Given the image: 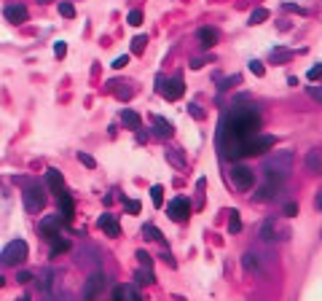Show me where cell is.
I'll return each instance as SVG.
<instances>
[{"label":"cell","instance_id":"obj_35","mask_svg":"<svg viewBox=\"0 0 322 301\" xmlns=\"http://www.w3.org/2000/svg\"><path fill=\"white\" fill-rule=\"evenodd\" d=\"M78 162L83 164V167H89V169H94V167H97V162H94V159L89 156V153H83V151L78 153Z\"/></svg>","mask_w":322,"mask_h":301},{"label":"cell","instance_id":"obj_26","mask_svg":"<svg viewBox=\"0 0 322 301\" xmlns=\"http://www.w3.org/2000/svg\"><path fill=\"white\" fill-rule=\"evenodd\" d=\"M228 231H231V234H239L242 231V218H239L237 210H228Z\"/></svg>","mask_w":322,"mask_h":301},{"label":"cell","instance_id":"obj_10","mask_svg":"<svg viewBox=\"0 0 322 301\" xmlns=\"http://www.w3.org/2000/svg\"><path fill=\"white\" fill-rule=\"evenodd\" d=\"M242 266H244L250 274H255V277H266V258H261L255 250H250V253H244L242 255Z\"/></svg>","mask_w":322,"mask_h":301},{"label":"cell","instance_id":"obj_19","mask_svg":"<svg viewBox=\"0 0 322 301\" xmlns=\"http://www.w3.org/2000/svg\"><path fill=\"white\" fill-rule=\"evenodd\" d=\"M196 38H199V43H201L204 49H212V46L217 43V38H220V35H217L215 27H199Z\"/></svg>","mask_w":322,"mask_h":301},{"label":"cell","instance_id":"obj_42","mask_svg":"<svg viewBox=\"0 0 322 301\" xmlns=\"http://www.w3.org/2000/svg\"><path fill=\"white\" fill-rule=\"evenodd\" d=\"M126 65H129V56H126V54H124V56H118V59L113 62V67H116V70H121V67H126Z\"/></svg>","mask_w":322,"mask_h":301},{"label":"cell","instance_id":"obj_3","mask_svg":"<svg viewBox=\"0 0 322 301\" xmlns=\"http://www.w3.org/2000/svg\"><path fill=\"white\" fill-rule=\"evenodd\" d=\"M261 240H266V242H287L290 240V226L285 223V220H279V218H268V220H263L261 223Z\"/></svg>","mask_w":322,"mask_h":301},{"label":"cell","instance_id":"obj_44","mask_svg":"<svg viewBox=\"0 0 322 301\" xmlns=\"http://www.w3.org/2000/svg\"><path fill=\"white\" fill-rule=\"evenodd\" d=\"M16 280H19V282H30L32 274H30V272H19V277H16Z\"/></svg>","mask_w":322,"mask_h":301},{"label":"cell","instance_id":"obj_48","mask_svg":"<svg viewBox=\"0 0 322 301\" xmlns=\"http://www.w3.org/2000/svg\"><path fill=\"white\" fill-rule=\"evenodd\" d=\"M5 285V280H3V274H0V288H3Z\"/></svg>","mask_w":322,"mask_h":301},{"label":"cell","instance_id":"obj_30","mask_svg":"<svg viewBox=\"0 0 322 301\" xmlns=\"http://www.w3.org/2000/svg\"><path fill=\"white\" fill-rule=\"evenodd\" d=\"M142 234H145V240H161V231H159L153 223H145V226H142Z\"/></svg>","mask_w":322,"mask_h":301},{"label":"cell","instance_id":"obj_33","mask_svg":"<svg viewBox=\"0 0 322 301\" xmlns=\"http://www.w3.org/2000/svg\"><path fill=\"white\" fill-rule=\"evenodd\" d=\"M59 14L65 16V19H73V16H76V5L73 3H59Z\"/></svg>","mask_w":322,"mask_h":301},{"label":"cell","instance_id":"obj_11","mask_svg":"<svg viewBox=\"0 0 322 301\" xmlns=\"http://www.w3.org/2000/svg\"><path fill=\"white\" fill-rule=\"evenodd\" d=\"M102 291H105V277L97 272V274H91L83 285V301H97Z\"/></svg>","mask_w":322,"mask_h":301},{"label":"cell","instance_id":"obj_24","mask_svg":"<svg viewBox=\"0 0 322 301\" xmlns=\"http://www.w3.org/2000/svg\"><path fill=\"white\" fill-rule=\"evenodd\" d=\"M70 247H73V242H70V240H65V237H56V240H54V245H51V258H54V255L67 253Z\"/></svg>","mask_w":322,"mask_h":301},{"label":"cell","instance_id":"obj_34","mask_svg":"<svg viewBox=\"0 0 322 301\" xmlns=\"http://www.w3.org/2000/svg\"><path fill=\"white\" fill-rule=\"evenodd\" d=\"M250 73H252V76H258V78H261L263 73H266V67H263V62H261V59H252V62H250Z\"/></svg>","mask_w":322,"mask_h":301},{"label":"cell","instance_id":"obj_32","mask_svg":"<svg viewBox=\"0 0 322 301\" xmlns=\"http://www.w3.org/2000/svg\"><path fill=\"white\" fill-rule=\"evenodd\" d=\"M166 159H169V162L175 164V167H180V169L186 167V159H183V156H180V153H177V151H166Z\"/></svg>","mask_w":322,"mask_h":301},{"label":"cell","instance_id":"obj_14","mask_svg":"<svg viewBox=\"0 0 322 301\" xmlns=\"http://www.w3.org/2000/svg\"><path fill=\"white\" fill-rule=\"evenodd\" d=\"M97 226H100L107 237H118L121 234V223H118L116 215H100V218H97Z\"/></svg>","mask_w":322,"mask_h":301},{"label":"cell","instance_id":"obj_8","mask_svg":"<svg viewBox=\"0 0 322 301\" xmlns=\"http://www.w3.org/2000/svg\"><path fill=\"white\" fill-rule=\"evenodd\" d=\"M166 215H169L175 223H186V220L191 218V199H186V196L172 199L169 207H166Z\"/></svg>","mask_w":322,"mask_h":301},{"label":"cell","instance_id":"obj_17","mask_svg":"<svg viewBox=\"0 0 322 301\" xmlns=\"http://www.w3.org/2000/svg\"><path fill=\"white\" fill-rule=\"evenodd\" d=\"M59 210H62V220L70 223L73 215H76V202H73V196L67 194V191H62L59 194Z\"/></svg>","mask_w":322,"mask_h":301},{"label":"cell","instance_id":"obj_36","mask_svg":"<svg viewBox=\"0 0 322 301\" xmlns=\"http://www.w3.org/2000/svg\"><path fill=\"white\" fill-rule=\"evenodd\" d=\"M54 54H56V59H65V54H67V43H65V41H56V43H54Z\"/></svg>","mask_w":322,"mask_h":301},{"label":"cell","instance_id":"obj_21","mask_svg":"<svg viewBox=\"0 0 322 301\" xmlns=\"http://www.w3.org/2000/svg\"><path fill=\"white\" fill-rule=\"evenodd\" d=\"M287 59H293V51L290 49H274V51H268V65H279V62H287Z\"/></svg>","mask_w":322,"mask_h":301},{"label":"cell","instance_id":"obj_4","mask_svg":"<svg viewBox=\"0 0 322 301\" xmlns=\"http://www.w3.org/2000/svg\"><path fill=\"white\" fill-rule=\"evenodd\" d=\"M274 143H277V137L274 135H250V137L242 143V156H261V153H266L268 148H274Z\"/></svg>","mask_w":322,"mask_h":301},{"label":"cell","instance_id":"obj_43","mask_svg":"<svg viewBox=\"0 0 322 301\" xmlns=\"http://www.w3.org/2000/svg\"><path fill=\"white\" fill-rule=\"evenodd\" d=\"M295 213H298V204H295V202H287V204H285V215H290V218H293Z\"/></svg>","mask_w":322,"mask_h":301},{"label":"cell","instance_id":"obj_22","mask_svg":"<svg viewBox=\"0 0 322 301\" xmlns=\"http://www.w3.org/2000/svg\"><path fill=\"white\" fill-rule=\"evenodd\" d=\"M116 301H140L137 291L132 285H118L116 288Z\"/></svg>","mask_w":322,"mask_h":301},{"label":"cell","instance_id":"obj_47","mask_svg":"<svg viewBox=\"0 0 322 301\" xmlns=\"http://www.w3.org/2000/svg\"><path fill=\"white\" fill-rule=\"evenodd\" d=\"M16 301H32L30 296H19V299H16Z\"/></svg>","mask_w":322,"mask_h":301},{"label":"cell","instance_id":"obj_37","mask_svg":"<svg viewBox=\"0 0 322 301\" xmlns=\"http://www.w3.org/2000/svg\"><path fill=\"white\" fill-rule=\"evenodd\" d=\"M306 78H309V81H320V78H322V65H314V67H309Z\"/></svg>","mask_w":322,"mask_h":301},{"label":"cell","instance_id":"obj_27","mask_svg":"<svg viewBox=\"0 0 322 301\" xmlns=\"http://www.w3.org/2000/svg\"><path fill=\"white\" fill-rule=\"evenodd\" d=\"M121 202H124V207H126V213H129V215H140L142 213V204L137 202V199H126V196L121 194Z\"/></svg>","mask_w":322,"mask_h":301},{"label":"cell","instance_id":"obj_25","mask_svg":"<svg viewBox=\"0 0 322 301\" xmlns=\"http://www.w3.org/2000/svg\"><path fill=\"white\" fill-rule=\"evenodd\" d=\"M134 280L140 282V285H151V282H153L151 266H140V269H137V274H134Z\"/></svg>","mask_w":322,"mask_h":301},{"label":"cell","instance_id":"obj_41","mask_svg":"<svg viewBox=\"0 0 322 301\" xmlns=\"http://www.w3.org/2000/svg\"><path fill=\"white\" fill-rule=\"evenodd\" d=\"M137 258H140V266H151V255L145 250H137Z\"/></svg>","mask_w":322,"mask_h":301},{"label":"cell","instance_id":"obj_18","mask_svg":"<svg viewBox=\"0 0 322 301\" xmlns=\"http://www.w3.org/2000/svg\"><path fill=\"white\" fill-rule=\"evenodd\" d=\"M3 16L11 22V25H22V22H27V8L25 5H5Z\"/></svg>","mask_w":322,"mask_h":301},{"label":"cell","instance_id":"obj_45","mask_svg":"<svg viewBox=\"0 0 322 301\" xmlns=\"http://www.w3.org/2000/svg\"><path fill=\"white\" fill-rule=\"evenodd\" d=\"M201 65H204V59H191V67H193V70H199Z\"/></svg>","mask_w":322,"mask_h":301},{"label":"cell","instance_id":"obj_23","mask_svg":"<svg viewBox=\"0 0 322 301\" xmlns=\"http://www.w3.org/2000/svg\"><path fill=\"white\" fill-rule=\"evenodd\" d=\"M121 121H124L129 129H140V113H134V110L126 108V110H121Z\"/></svg>","mask_w":322,"mask_h":301},{"label":"cell","instance_id":"obj_31","mask_svg":"<svg viewBox=\"0 0 322 301\" xmlns=\"http://www.w3.org/2000/svg\"><path fill=\"white\" fill-rule=\"evenodd\" d=\"M151 199L156 207H161V202H164V189H161V186H153L151 189Z\"/></svg>","mask_w":322,"mask_h":301},{"label":"cell","instance_id":"obj_7","mask_svg":"<svg viewBox=\"0 0 322 301\" xmlns=\"http://www.w3.org/2000/svg\"><path fill=\"white\" fill-rule=\"evenodd\" d=\"M43 204H46V191H43L40 183L32 180V183L25 189V207H27V213H40Z\"/></svg>","mask_w":322,"mask_h":301},{"label":"cell","instance_id":"obj_39","mask_svg":"<svg viewBox=\"0 0 322 301\" xmlns=\"http://www.w3.org/2000/svg\"><path fill=\"white\" fill-rule=\"evenodd\" d=\"M306 92H309V97H314L317 102H322V86H309Z\"/></svg>","mask_w":322,"mask_h":301},{"label":"cell","instance_id":"obj_20","mask_svg":"<svg viewBox=\"0 0 322 301\" xmlns=\"http://www.w3.org/2000/svg\"><path fill=\"white\" fill-rule=\"evenodd\" d=\"M153 129H156V135H159V137H164V140H169L172 135H175L172 124L166 121V118H161V116H153Z\"/></svg>","mask_w":322,"mask_h":301},{"label":"cell","instance_id":"obj_2","mask_svg":"<svg viewBox=\"0 0 322 301\" xmlns=\"http://www.w3.org/2000/svg\"><path fill=\"white\" fill-rule=\"evenodd\" d=\"M290 169H293V151H274L271 156L263 162V172H268V175L287 178Z\"/></svg>","mask_w":322,"mask_h":301},{"label":"cell","instance_id":"obj_1","mask_svg":"<svg viewBox=\"0 0 322 301\" xmlns=\"http://www.w3.org/2000/svg\"><path fill=\"white\" fill-rule=\"evenodd\" d=\"M261 129V116L252 108H231L217 124V148L226 159H242V143Z\"/></svg>","mask_w":322,"mask_h":301},{"label":"cell","instance_id":"obj_46","mask_svg":"<svg viewBox=\"0 0 322 301\" xmlns=\"http://www.w3.org/2000/svg\"><path fill=\"white\" fill-rule=\"evenodd\" d=\"M317 210H322V191L317 194Z\"/></svg>","mask_w":322,"mask_h":301},{"label":"cell","instance_id":"obj_5","mask_svg":"<svg viewBox=\"0 0 322 301\" xmlns=\"http://www.w3.org/2000/svg\"><path fill=\"white\" fill-rule=\"evenodd\" d=\"M27 253H30L27 242H25V240H14V242H8V245L3 247V253H0V261H3L5 266H19V264H25Z\"/></svg>","mask_w":322,"mask_h":301},{"label":"cell","instance_id":"obj_29","mask_svg":"<svg viewBox=\"0 0 322 301\" xmlns=\"http://www.w3.org/2000/svg\"><path fill=\"white\" fill-rule=\"evenodd\" d=\"M148 46V35H137V38H132V54H142Z\"/></svg>","mask_w":322,"mask_h":301},{"label":"cell","instance_id":"obj_12","mask_svg":"<svg viewBox=\"0 0 322 301\" xmlns=\"http://www.w3.org/2000/svg\"><path fill=\"white\" fill-rule=\"evenodd\" d=\"M62 226H65V220H62L59 215H46V218L40 220V234H43L46 240H56Z\"/></svg>","mask_w":322,"mask_h":301},{"label":"cell","instance_id":"obj_15","mask_svg":"<svg viewBox=\"0 0 322 301\" xmlns=\"http://www.w3.org/2000/svg\"><path fill=\"white\" fill-rule=\"evenodd\" d=\"M46 183H49V189L54 191L56 196L65 191V178H62V172H59L56 167H49V169H46Z\"/></svg>","mask_w":322,"mask_h":301},{"label":"cell","instance_id":"obj_13","mask_svg":"<svg viewBox=\"0 0 322 301\" xmlns=\"http://www.w3.org/2000/svg\"><path fill=\"white\" fill-rule=\"evenodd\" d=\"M161 94H164L169 102L180 100L183 94H186V83H183V78H180V76H177V78H166L164 86H161Z\"/></svg>","mask_w":322,"mask_h":301},{"label":"cell","instance_id":"obj_28","mask_svg":"<svg viewBox=\"0 0 322 301\" xmlns=\"http://www.w3.org/2000/svg\"><path fill=\"white\" fill-rule=\"evenodd\" d=\"M268 19V8H255L250 14V19H247V25H261V22Z\"/></svg>","mask_w":322,"mask_h":301},{"label":"cell","instance_id":"obj_9","mask_svg":"<svg viewBox=\"0 0 322 301\" xmlns=\"http://www.w3.org/2000/svg\"><path fill=\"white\" fill-rule=\"evenodd\" d=\"M231 183L237 186L239 191H247V189H252V186H255V175H252V169L250 167H231Z\"/></svg>","mask_w":322,"mask_h":301},{"label":"cell","instance_id":"obj_40","mask_svg":"<svg viewBox=\"0 0 322 301\" xmlns=\"http://www.w3.org/2000/svg\"><path fill=\"white\" fill-rule=\"evenodd\" d=\"M188 110H191V116H193V118H204V110H201L196 102H191V105H188Z\"/></svg>","mask_w":322,"mask_h":301},{"label":"cell","instance_id":"obj_6","mask_svg":"<svg viewBox=\"0 0 322 301\" xmlns=\"http://www.w3.org/2000/svg\"><path fill=\"white\" fill-rule=\"evenodd\" d=\"M282 189H285V178L266 172V180L258 186V196H255V199H258V202H274V199L282 194Z\"/></svg>","mask_w":322,"mask_h":301},{"label":"cell","instance_id":"obj_38","mask_svg":"<svg viewBox=\"0 0 322 301\" xmlns=\"http://www.w3.org/2000/svg\"><path fill=\"white\" fill-rule=\"evenodd\" d=\"M129 25L132 27H140L142 25V11H129Z\"/></svg>","mask_w":322,"mask_h":301},{"label":"cell","instance_id":"obj_16","mask_svg":"<svg viewBox=\"0 0 322 301\" xmlns=\"http://www.w3.org/2000/svg\"><path fill=\"white\" fill-rule=\"evenodd\" d=\"M303 164H306V169L312 175H322V151L320 148H312L303 156Z\"/></svg>","mask_w":322,"mask_h":301}]
</instances>
